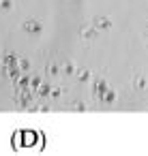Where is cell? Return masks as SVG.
<instances>
[{"instance_id":"8fae6325","label":"cell","mask_w":148,"mask_h":156,"mask_svg":"<svg viewBox=\"0 0 148 156\" xmlns=\"http://www.w3.org/2000/svg\"><path fill=\"white\" fill-rule=\"evenodd\" d=\"M58 73H60V66L58 64H47L45 66V75L47 77H58Z\"/></svg>"},{"instance_id":"5bb4252c","label":"cell","mask_w":148,"mask_h":156,"mask_svg":"<svg viewBox=\"0 0 148 156\" xmlns=\"http://www.w3.org/2000/svg\"><path fill=\"white\" fill-rule=\"evenodd\" d=\"M60 71H62L65 75H73V73H75V66H73V62H67V64H65Z\"/></svg>"},{"instance_id":"9a60e30c","label":"cell","mask_w":148,"mask_h":156,"mask_svg":"<svg viewBox=\"0 0 148 156\" xmlns=\"http://www.w3.org/2000/svg\"><path fill=\"white\" fill-rule=\"evenodd\" d=\"M71 109H73V111H86V103H84V101H75V103L71 105Z\"/></svg>"},{"instance_id":"8992f818","label":"cell","mask_w":148,"mask_h":156,"mask_svg":"<svg viewBox=\"0 0 148 156\" xmlns=\"http://www.w3.org/2000/svg\"><path fill=\"white\" fill-rule=\"evenodd\" d=\"M75 77H77V81H82V83H86V81H90V69H80V71H75L73 73Z\"/></svg>"},{"instance_id":"7a4b0ae2","label":"cell","mask_w":148,"mask_h":156,"mask_svg":"<svg viewBox=\"0 0 148 156\" xmlns=\"http://www.w3.org/2000/svg\"><path fill=\"white\" fill-rule=\"evenodd\" d=\"M22 28H24V32H28V34H39V32L43 30V26H41L39 20H26V22L22 24Z\"/></svg>"},{"instance_id":"277c9868","label":"cell","mask_w":148,"mask_h":156,"mask_svg":"<svg viewBox=\"0 0 148 156\" xmlns=\"http://www.w3.org/2000/svg\"><path fill=\"white\" fill-rule=\"evenodd\" d=\"M97 30H109V26H112V20L107 17V15H101V17H94V24H92Z\"/></svg>"},{"instance_id":"6da1fadb","label":"cell","mask_w":148,"mask_h":156,"mask_svg":"<svg viewBox=\"0 0 148 156\" xmlns=\"http://www.w3.org/2000/svg\"><path fill=\"white\" fill-rule=\"evenodd\" d=\"M13 147L22 145V147H32V145H43L45 143V135L39 130H20L17 135H13L11 139Z\"/></svg>"},{"instance_id":"30bf717a","label":"cell","mask_w":148,"mask_h":156,"mask_svg":"<svg viewBox=\"0 0 148 156\" xmlns=\"http://www.w3.org/2000/svg\"><path fill=\"white\" fill-rule=\"evenodd\" d=\"M17 64V56L15 54H5L2 56V66H15Z\"/></svg>"},{"instance_id":"7c38bea8","label":"cell","mask_w":148,"mask_h":156,"mask_svg":"<svg viewBox=\"0 0 148 156\" xmlns=\"http://www.w3.org/2000/svg\"><path fill=\"white\" fill-rule=\"evenodd\" d=\"M133 86L142 90V88H146V86H148V81H146V79L142 77V75H137V77H133Z\"/></svg>"},{"instance_id":"ba28073f","label":"cell","mask_w":148,"mask_h":156,"mask_svg":"<svg viewBox=\"0 0 148 156\" xmlns=\"http://www.w3.org/2000/svg\"><path fill=\"white\" fill-rule=\"evenodd\" d=\"M2 73H5L7 77H11V79H17L22 71H20V69H17V64H15V66H2Z\"/></svg>"},{"instance_id":"ac0fdd59","label":"cell","mask_w":148,"mask_h":156,"mask_svg":"<svg viewBox=\"0 0 148 156\" xmlns=\"http://www.w3.org/2000/svg\"><path fill=\"white\" fill-rule=\"evenodd\" d=\"M11 5H13L11 0H0V9H5V11H7V9H11Z\"/></svg>"},{"instance_id":"4fadbf2b","label":"cell","mask_w":148,"mask_h":156,"mask_svg":"<svg viewBox=\"0 0 148 156\" xmlns=\"http://www.w3.org/2000/svg\"><path fill=\"white\" fill-rule=\"evenodd\" d=\"M17 69H20V71H28V69H30V62H28L26 58H17Z\"/></svg>"},{"instance_id":"52a82bcc","label":"cell","mask_w":148,"mask_h":156,"mask_svg":"<svg viewBox=\"0 0 148 156\" xmlns=\"http://www.w3.org/2000/svg\"><path fill=\"white\" fill-rule=\"evenodd\" d=\"M50 88H52V86H50L47 81H41V83H39V88L35 90V94H39L41 98H47V96H50Z\"/></svg>"},{"instance_id":"2e32d148","label":"cell","mask_w":148,"mask_h":156,"mask_svg":"<svg viewBox=\"0 0 148 156\" xmlns=\"http://www.w3.org/2000/svg\"><path fill=\"white\" fill-rule=\"evenodd\" d=\"M43 79L41 77H30V90H32V94H35V90L39 88V83H41Z\"/></svg>"},{"instance_id":"5b68a950","label":"cell","mask_w":148,"mask_h":156,"mask_svg":"<svg viewBox=\"0 0 148 156\" xmlns=\"http://www.w3.org/2000/svg\"><path fill=\"white\" fill-rule=\"evenodd\" d=\"M97 32H99V30H97L94 26H84L82 39H84V41H94V39H97Z\"/></svg>"},{"instance_id":"3957f363","label":"cell","mask_w":148,"mask_h":156,"mask_svg":"<svg viewBox=\"0 0 148 156\" xmlns=\"http://www.w3.org/2000/svg\"><path fill=\"white\" fill-rule=\"evenodd\" d=\"M107 88H109V86H107V81H105V79H97V81L92 83V94H94L97 98H101V96H103V92H105Z\"/></svg>"},{"instance_id":"9c48e42d","label":"cell","mask_w":148,"mask_h":156,"mask_svg":"<svg viewBox=\"0 0 148 156\" xmlns=\"http://www.w3.org/2000/svg\"><path fill=\"white\" fill-rule=\"evenodd\" d=\"M99 101H101V103H107V105H112V103L116 101V92H114L112 88H107V90L103 92V96H101Z\"/></svg>"},{"instance_id":"e0dca14e","label":"cell","mask_w":148,"mask_h":156,"mask_svg":"<svg viewBox=\"0 0 148 156\" xmlns=\"http://www.w3.org/2000/svg\"><path fill=\"white\" fill-rule=\"evenodd\" d=\"M60 94H62V90H60L58 86H56V88H50V96H52V98H58Z\"/></svg>"}]
</instances>
